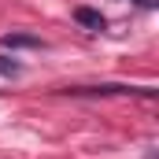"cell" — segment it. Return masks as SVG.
Segmentation results:
<instances>
[{
    "mask_svg": "<svg viewBox=\"0 0 159 159\" xmlns=\"http://www.w3.org/2000/svg\"><path fill=\"white\" fill-rule=\"evenodd\" d=\"M63 93L70 96H156L152 89H137V85H74Z\"/></svg>",
    "mask_w": 159,
    "mask_h": 159,
    "instance_id": "cell-1",
    "label": "cell"
},
{
    "mask_svg": "<svg viewBox=\"0 0 159 159\" xmlns=\"http://www.w3.org/2000/svg\"><path fill=\"white\" fill-rule=\"evenodd\" d=\"M44 41L37 34H4L0 37V48H41Z\"/></svg>",
    "mask_w": 159,
    "mask_h": 159,
    "instance_id": "cell-2",
    "label": "cell"
},
{
    "mask_svg": "<svg viewBox=\"0 0 159 159\" xmlns=\"http://www.w3.org/2000/svg\"><path fill=\"white\" fill-rule=\"evenodd\" d=\"M74 19H78L85 30H96V34L107 26V22H104V15H100V11H93V7H78V11H74Z\"/></svg>",
    "mask_w": 159,
    "mask_h": 159,
    "instance_id": "cell-3",
    "label": "cell"
},
{
    "mask_svg": "<svg viewBox=\"0 0 159 159\" xmlns=\"http://www.w3.org/2000/svg\"><path fill=\"white\" fill-rule=\"evenodd\" d=\"M0 74H4V78H15V74H19V63L7 59V56H0Z\"/></svg>",
    "mask_w": 159,
    "mask_h": 159,
    "instance_id": "cell-4",
    "label": "cell"
},
{
    "mask_svg": "<svg viewBox=\"0 0 159 159\" xmlns=\"http://www.w3.org/2000/svg\"><path fill=\"white\" fill-rule=\"evenodd\" d=\"M133 4H141V7H159V0H133Z\"/></svg>",
    "mask_w": 159,
    "mask_h": 159,
    "instance_id": "cell-5",
    "label": "cell"
}]
</instances>
